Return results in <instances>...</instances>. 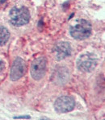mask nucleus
I'll return each instance as SVG.
<instances>
[{"mask_svg": "<svg viewBox=\"0 0 105 120\" xmlns=\"http://www.w3.org/2000/svg\"><path fill=\"white\" fill-rule=\"evenodd\" d=\"M70 33L76 40H85L91 36V25L86 19H77L70 27Z\"/></svg>", "mask_w": 105, "mask_h": 120, "instance_id": "1", "label": "nucleus"}, {"mask_svg": "<svg viewBox=\"0 0 105 120\" xmlns=\"http://www.w3.org/2000/svg\"><path fill=\"white\" fill-rule=\"evenodd\" d=\"M10 37V33L6 27L0 26V46L4 45Z\"/></svg>", "mask_w": 105, "mask_h": 120, "instance_id": "8", "label": "nucleus"}, {"mask_svg": "<svg viewBox=\"0 0 105 120\" xmlns=\"http://www.w3.org/2000/svg\"><path fill=\"white\" fill-rule=\"evenodd\" d=\"M4 67H5L4 62H3V60H0V73H2V71H3V69H4Z\"/></svg>", "mask_w": 105, "mask_h": 120, "instance_id": "9", "label": "nucleus"}, {"mask_svg": "<svg viewBox=\"0 0 105 120\" xmlns=\"http://www.w3.org/2000/svg\"><path fill=\"white\" fill-rule=\"evenodd\" d=\"M53 52L57 60H61L71 54V46L68 42H59L55 45Z\"/></svg>", "mask_w": 105, "mask_h": 120, "instance_id": "7", "label": "nucleus"}, {"mask_svg": "<svg viewBox=\"0 0 105 120\" xmlns=\"http://www.w3.org/2000/svg\"><path fill=\"white\" fill-rule=\"evenodd\" d=\"M75 101L73 98L69 96H62L58 98L54 103V107L58 113H66L74 110Z\"/></svg>", "mask_w": 105, "mask_h": 120, "instance_id": "5", "label": "nucleus"}, {"mask_svg": "<svg viewBox=\"0 0 105 120\" xmlns=\"http://www.w3.org/2000/svg\"><path fill=\"white\" fill-rule=\"evenodd\" d=\"M25 69H26V65H25L23 60L20 58V57H17L14 60L12 66V69H11V80L17 81L19 78H21L24 75Z\"/></svg>", "mask_w": 105, "mask_h": 120, "instance_id": "6", "label": "nucleus"}, {"mask_svg": "<svg viewBox=\"0 0 105 120\" xmlns=\"http://www.w3.org/2000/svg\"><path fill=\"white\" fill-rule=\"evenodd\" d=\"M15 119H30V116H18L15 117Z\"/></svg>", "mask_w": 105, "mask_h": 120, "instance_id": "10", "label": "nucleus"}, {"mask_svg": "<svg viewBox=\"0 0 105 120\" xmlns=\"http://www.w3.org/2000/svg\"><path fill=\"white\" fill-rule=\"evenodd\" d=\"M10 22L16 27L27 24L30 20V13L27 7H13L9 12Z\"/></svg>", "mask_w": 105, "mask_h": 120, "instance_id": "2", "label": "nucleus"}, {"mask_svg": "<svg viewBox=\"0 0 105 120\" xmlns=\"http://www.w3.org/2000/svg\"><path fill=\"white\" fill-rule=\"evenodd\" d=\"M98 64L97 57L92 53H86L79 56L77 60L78 69L85 73H90L95 69Z\"/></svg>", "mask_w": 105, "mask_h": 120, "instance_id": "3", "label": "nucleus"}, {"mask_svg": "<svg viewBox=\"0 0 105 120\" xmlns=\"http://www.w3.org/2000/svg\"><path fill=\"white\" fill-rule=\"evenodd\" d=\"M47 60L45 57L36 58L31 66V75L36 81H39L45 75Z\"/></svg>", "mask_w": 105, "mask_h": 120, "instance_id": "4", "label": "nucleus"}]
</instances>
